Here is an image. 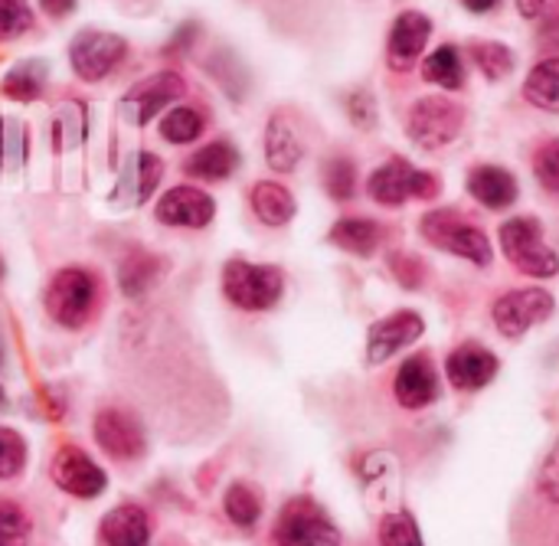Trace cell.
Segmentation results:
<instances>
[{
	"instance_id": "cell-1",
	"label": "cell",
	"mask_w": 559,
	"mask_h": 546,
	"mask_svg": "<svg viewBox=\"0 0 559 546\" xmlns=\"http://www.w3.org/2000/svg\"><path fill=\"white\" fill-rule=\"evenodd\" d=\"M518 546H559V439L514 511Z\"/></svg>"
},
{
	"instance_id": "cell-2",
	"label": "cell",
	"mask_w": 559,
	"mask_h": 546,
	"mask_svg": "<svg viewBox=\"0 0 559 546\" xmlns=\"http://www.w3.org/2000/svg\"><path fill=\"white\" fill-rule=\"evenodd\" d=\"M46 314L69 331H79L92 321L95 308H98V278L88 269L69 265L59 269L49 285H46Z\"/></svg>"
},
{
	"instance_id": "cell-3",
	"label": "cell",
	"mask_w": 559,
	"mask_h": 546,
	"mask_svg": "<svg viewBox=\"0 0 559 546\" xmlns=\"http://www.w3.org/2000/svg\"><path fill=\"white\" fill-rule=\"evenodd\" d=\"M419 233H423L426 242H432L442 252H452L459 259H468L472 265H481V269L491 265V256L495 252H491L488 233L478 229L462 210L445 206V210L426 213L423 223H419Z\"/></svg>"
},
{
	"instance_id": "cell-4",
	"label": "cell",
	"mask_w": 559,
	"mask_h": 546,
	"mask_svg": "<svg viewBox=\"0 0 559 546\" xmlns=\"http://www.w3.org/2000/svg\"><path fill=\"white\" fill-rule=\"evenodd\" d=\"M285 275L275 265H255L246 259H229L223 265V295L239 311H272L282 301Z\"/></svg>"
},
{
	"instance_id": "cell-5",
	"label": "cell",
	"mask_w": 559,
	"mask_h": 546,
	"mask_svg": "<svg viewBox=\"0 0 559 546\" xmlns=\"http://www.w3.org/2000/svg\"><path fill=\"white\" fill-rule=\"evenodd\" d=\"M501 249L514 269L534 278H554L559 272L557 252L544 239V226L534 216H514L501 223Z\"/></svg>"
},
{
	"instance_id": "cell-6",
	"label": "cell",
	"mask_w": 559,
	"mask_h": 546,
	"mask_svg": "<svg viewBox=\"0 0 559 546\" xmlns=\"http://www.w3.org/2000/svg\"><path fill=\"white\" fill-rule=\"evenodd\" d=\"M272 541L275 546H341V531L314 498L301 495L282 508Z\"/></svg>"
},
{
	"instance_id": "cell-7",
	"label": "cell",
	"mask_w": 559,
	"mask_h": 546,
	"mask_svg": "<svg viewBox=\"0 0 559 546\" xmlns=\"http://www.w3.org/2000/svg\"><path fill=\"white\" fill-rule=\"evenodd\" d=\"M465 128V108L445 95H426L409 108L406 118V134L413 138V144H419L423 151H442L449 147Z\"/></svg>"
},
{
	"instance_id": "cell-8",
	"label": "cell",
	"mask_w": 559,
	"mask_h": 546,
	"mask_svg": "<svg viewBox=\"0 0 559 546\" xmlns=\"http://www.w3.org/2000/svg\"><path fill=\"white\" fill-rule=\"evenodd\" d=\"M367 193L380 206H403L406 200H432L442 193V180L436 174H426L413 167L406 157H390L383 167H377L367 180Z\"/></svg>"
},
{
	"instance_id": "cell-9",
	"label": "cell",
	"mask_w": 559,
	"mask_h": 546,
	"mask_svg": "<svg viewBox=\"0 0 559 546\" xmlns=\"http://www.w3.org/2000/svg\"><path fill=\"white\" fill-rule=\"evenodd\" d=\"M550 314H554V295L544 288H514L501 295L491 308L495 328L511 341L524 337L531 328L544 324Z\"/></svg>"
},
{
	"instance_id": "cell-10",
	"label": "cell",
	"mask_w": 559,
	"mask_h": 546,
	"mask_svg": "<svg viewBox=\"0 0 559 546\" xmlns=\"http://www.w3.org/2000/svg\"><path fill=\"white\" fill-rule=\"evenodd\" d=\"M128 56V43L115 33H102V29H85L72 39L69 46V62L72 72L82 82H98L105 75H111L121 59Z\"/></svg>"
},
{
	"instance_id": "cell-11",
	"label": "cell",
	"mask_w": 559,
	"mask_h": 546,
	"mask_svg": "<svg viewBox=\"0 0 559 546\" xmlns=\"http://www.w3.org/2000/svg\"><path fill=\"white\" fill-rule=\"evenodd\" d=\"M92 436L98 449L115 462H138L147 449L144 429L138 416H131L128 410H98L92 423Z\"/></svg>"
},
{
	"instance_id": "cell-12",
	"label": "cell",
	"mask_w": 559,
	"mask_h": 546,
	"mask_svg": "<svg viewBox=\"0 0 559 546\" xmlns=\"http://www.w3.org/2000/svg\"><path fill=\"white\" fill-rule=\"evenodd\" d=\"M49 475H52L59 491H66L72 498H82V501L98 498L105 491V485H108L105 472L79 446H59L56 455H52Z\"/></svg>"
},
{
	"instance_id": "cell-13",
	"label": "cell",
	"mask_w": 559,
	"mask_h": 546,
	"mask_svg": "<svg viewBox=\"0 0 559 546\" xmlns=\"http://www.w3.org/2000/svg\"><path fill=\"white\" fill-rule=\"evenodd\" d=\"M213 213H216V203L200 187H174L154 206L157 223L177 226V229H203L213 223Z\"/></svg>"
},
{
	"instance_id": "cell-14",
	"label": "cell",
	"mask_w": 559,
	"mask_h": 546,
	"mask_svg": "<svg viewBox=\"0 0 559 546\" xmlns=\"http://www.w3.org/2000/svg\"><path fill=\"white\" fill-rule=\"evenodd\" d=\"M426 331L423 314L416 311H393L390 318L377 321L367 334V360L370 364H383L393 354H400L403 347L416 344Z\"/></svg>"
},
{
	"instance_id": "cell-15",
	"label": "cell",
	"mask_w": 559,
	"mask_h": 546,
	"mask_svg": "<svg viewBox=\"0 0 559 546\" xmlns=\"http://www.w3.org/2000/svg\"><path fill=\"white\" fill-rule=\"evenodd\" d=\"M187 92V82L177 72H157L144 82H138L124 98H121V111L134 121V124H147L167 102L180 98Z\"/></svg>"
},
{
	"instance_id": "cell-16",
	"label": "cell",
	"mask_w": 559,
	"mask_h": 546,
	"mask_svg": "<svg viewBox=\"0 0 559 546\" xmlns=\"http://www.w3.org/2000/svg\"><path fill=\"white\" fill-rule=\"evenodd\" d=\"M498 370H501V360H498L488 347H481V344H475V341L455 347V351L449 354V360H445L449 383H452L455 390H462V393L485 390V387L498 377Z\"/></svg>"
},
{
	"instance_id": "cell-17",
	"label": "cell",
	"mask_w": 559,
	"mask_h": 546,
	"mask_svg": "<svg viewBox=\"0 0 559 546\" xmlns=\"http://www.w3.org/2000/svg\"><path fill=\"white\" fill-rule=\"evenodd\" d=\"M432 36V20L419 10H406L396 16L393 29H390V43H386V62L393 72H406L413 69V62L423 56L426 43Z\"/></svg>"
},
{
	"instance_id": "cell-18",
	"label": "cell",
	"mask_w": 559,
	"mask_h": 546,
	"mask_svg": "<svg viewBox=\"0 0 559 546\" xmlns=\"http://www.w3.org/2000/svg\"><path fill=\"white\" fill-rule=\"evenodd\" d=\"M393 393L400 400V406L406 410H426L429 403L439 400V373L429 354H413L400 370H396V383Z\"/></svg>"
},
{
	"instance_id": "cell-19",
	"label": "cell",
	"mask_w": 559,
	"mask_h": 546,
	"mask_svg": "<svg viewBox=\"0 0 559 546\" xmlns=\"http://www.w3.org/2000/svg\"><path fill=\"white\" fill-rule=\"evenodd\" d=\"M98 534L105 546H147L151 544V518L138 505H118L105 514Z\"/></svg>"
},
{
	"instance_id": "cell-20",
	"label": "cell",
	"mask_w": 559,
	"mask_h": 546,
	"mask_svg": "<svg viewBox=\"0 0 559 546\" xmlns=\"http://www.w3.org/2000/svg\"><path fill=\"white\" fill-rule=\"evenodd\" d=\"M468 193L488 210H508L518 200V177L498 164H478L468 174Z\"/></svg>"
},
{
	"instance_id": "cell-21",
	"label": "cell",
	"mask_w": 559,
	"mask_h": 546,
	"mask_svg": "<svg viewBox=\"0 0 559 546\" xmlns=\"http://www.w3.org/2000/svg\"><path fill=\"white\" fill-rule=\"evenodd\" d=\"M160 272H164L160 256H154L147 249H131L118 265V288H121L124 298L138 301L160 282Z\"/></svg>"
},
{
	"instance_id": "cell-22",
	"label": "cell",
	"mask_w": 559,
	"mask_h": 546,
	"mask_svg": "<svg viewBox=\"0 0 559 546\" xmlns=\"http://www.w3.org/2000/svg\"><path fill=\"white\" fill-rule=\"evenodd\" d=\"M305 157V144L285 115H272L265 124V161L278 174H292Z\"/></svg>"
},
{
	"instance_id": "cell-23",
	"label": "cell",
	"mask_w": 559,
	"mask_h": 546,
	"mask_svg": "<svg viewBox=\"0 0 559 546\" xmlns=\"http://www.w3.org/2000/svg\"><path fill=\"white\" fill-rule=\"evenodd\" d=\"M249 206L255 213L259 223L278 229V226H288L298 213V203L292 197L288 187L275 183V180H259L252 190H249Z\"/></svg>"
},
{
	"instance_id": "cell-24",
	"label": "cell",
	"mask_w": 559,
	"mask_h": 546,
	"mask_svg": "<svg viewBox=\"0 0 559 546\" xmlns=\"http://www.w3.org/2000/svg\"><path fill=\"white\" fill-rule=\"evenodd\" d=\"M239 167V151L229 141H210L200 151H193L183 164V170L197 180H210L219 183L226 177H233V170Z\"/></svg>"
},
{
	"instance_id": "cell-25",
	"label": "cell",
	"mask_w": 559,
	"mask_h": 546,
	"mask_svg": "<svg viewBox=\"0 0 559 546\" xmlns=\"http://www.w3.org/2000/svg\"><path fill=\"white\" fill-rule=\"evenodd\" d=\"M337 249L350 252V256H373L383 242V226L377 219L367 216H344L334 223L331 236H328Z\"/></svg>"
},
{
	"instance_id": "cell-26",
	"label": "cell",
	"mask_w": 559,
	"mask_h": 546,
	"mask_svg": "<svg viewBox=\"0 0 559 546\" xmlns=\"http://www.w3.org/2000/svg\"><path fill=\"white\" fill-rule=\"evenodd\" d=\"M524 98L544 111H559V56L544 59L531 69L524 82Z\"/></svg>"
},
{
	"instance_id": "cell-27",
	"label": "cell",
	"mask_w": 559,
	"mask_h": 546,
	"mask_svg": "<svg viewBox=\"0 0 559 546\" xmlns=\"http://www.w3.org/2000/svg\"><path fill=\"white\" fill-rule=\"evenodd\" d=\"M423 79L432 85H442L449 92L465 85V66H462V52L455 46H439L426 62H423Z\"/></svg>"
},
{
	"instance_id": "cell-28",
	"label": "cell",
	"mask_w": 559,
	"mask_h": 546,
	"mask_svg": "<svg viewBox=\"0 0 559 546\" xmlns=\"http://www.w3.org/2000/svg\"><path fill=\"white\" fill-rule=\"evenodd\" d=\"M223 511H226V518H229L236 527L249 531V527H255L259 518H262V498L255 495V488L236 482V485H229V491H226V498H223Z\"/></svg>"
},
{
	"instance_id": "cell-29",
	"label": "cell",
	"mask_w": 559,
	"mask_h": 546,
	"mask_svg": "<svg viewBox=\"0 0 559 546\" xmlns=\"http://www.w3.org/2000/svg\"><path fill=\"white\" fill-rule=\"evenodd\" d=\"M160 177H164V164H160V157H157V154L141 151V154L131 161L128 177H124V183H128V190H131L134 203H147V197L157 190Z\"/></svg>"
},
{
	"instance_id": "cell-30",
	"label": "cell",
	"mask_w": 559,
	"mask_h": 546,
	"mask_svg": "<svg viewBox=\"0 0 559 546\" xmlns=\"http://www.w3.org/2000/svg\"><path fill=\"white\" fill-rule=\"evenodd\" d=\"M472 59L475 66L485 72V79H504L511 69H514V52L504 46V43H495V39H485V43H472Z\"/></svg>"
},
{
	"instance_id": "cell-31",
	"label": "cell",
	"mask_w": 559,
	"mask_h": 546,
	"mask_svg": "<svg viewBox=\"0 0 559 546\" xmlns=\"http://www.w3.org/2000/svg\"><path fill=\"white\" fill-rule=\"evenodd\" d=\"M160 134L170 144H190L203 134V115L197 108H174L160 118Z\"/></svg>"
},
{
	"instance_id": "cell-32",
	"label": "cell",
	"mask_w": 559,
	"mask_h": 546,
	"mask_svg": "<svg viewBox=\"0 0 559 546\" xmlns=\"http://www.w3.org/2000/svg\"><path fill=\"white\" fill-rule=\"evenodd\" d=\"M43 79H46V72L39 62H23L3 79V95L16 98V102H33L43 92Z\"/></svg>"
},
{
	"instance_id": "cell-33",
	"label": "cell",
	"mask_w": 559,
	"mask_h": 546,
	"mask_svg": "<svg viewBox=\"0 0 559 546\" xmlns=\"http://www.w3.org/2000/svg\"><path fill=\"white\" fill-rule=\"evenodd\" d=\"M29 534H33L29 514L13 501H0V546H26Z\"/></svg>"
},
{
	"instance_id": "cell-34",
	"label": "cell",
	"mask_w": 559,
	"mask_h": 546,
	"mask_svg": "<svg viewBox=\"0 0 559 546\" xmlns=\"http://www.w3.org/2000/svg\"><path fill=\"white\" fill-rule=\"evenodd\" d=\"M324 190L334 197V200H350L354 190H357V167L350 157H331L324 164Z\"/></svg>"
},
{
	"instance_id": "cell-35",
	"label": "cell",
	"mask_w": 559,
	"mask_h": 546,
	"mask_svg": "<svg viewBox=\"0 0 559 546\" xmlns=\"http://www.w3.org/2000/svg\"><path fill=\"white\" fill-rule=\"evenodd\" d=\"M380 544L383 546H423L419 527H416V518H413L409 511L386 514V518L380 521Z\"/></svg>"
},
{
	"instance_id": "cell-36",
	"label": "cell",
	"mask_w": 559,
	"mask_h": 546,
	"mask_svg": "<svg viewBox=\"0 0 559 546\" xmlns=\"http://www.w3.org/2000/svg\"><path fill=\"white\" fill-rule=\"evenodd\" d=\"M26 465V442L20 432L0 426V482H10Z\"/></svg>"
},
{
	"instance_id": "cell-37",
	"label": "cell",
	"mask_w": 559,
	"mask_h": 546,
	"mask_svg": "<svg viewBox=\"0 0 559 546\" xmlns=\"http://www.w3.org/2000/svg\"><path fill=\"white\" fill-rule=\"evenodd\" d=\"M33 26V10L26 0H0V39H16Z\"/></svg>"
},
{
	"instance_id": "cell-38",
	"label": "cell",
	"mask_w": 559,
	"mask_h": 546,
	"mask_svg": "<svg viewBox=\"0 0 559 546\" xmlns=\"http://www.w3.org/2000/svg\"><path fill=\"white\" fill-rule=\"evenodd\" d=\"M534 174H537V180H540V187L547 193L559 197V138L537 147V154H534Z\"/></svg>"
},
{
	"instance_id": "cell-39",
	"label": "cell",
	"mask_w": 559,
	"mask_h": 546,
	"mask_svg": "<svg viewBox=\"0 0 559 546\" xmlns=\"http://www.w3.org/2000/svg\"><path fill=\"white\" fill-rule=\"evenodd\" d=\"M26 157V138L20 124L0 121V167H16Z\"/></svg>"
},
{
	"instance_id": "cell-40",
	"label": "cell",
	"mask_w": 559,
	"mask_h": 546,
	"mask_svg": "<svg viewBox=\"0 0 559 546\" xmlns=\"http://www.w3.org/2000/svg\"><path fill=\"white\" fill-rule=\"evenodd\" d=\"M390 269H393V275H396V282L403 285V288H419L423 285V278H426V265L416 259V256H393L390 259Z\"/></svg>"
},
{
	"instance_id": "cell-41",
	"label": "cell",
	"mask_w": 559,
	"mask_h": 546,
	"mask_svg": "<svg viewBox=\"0 0 559 546\" xmlns=\"http://www.w3.org/2000/svg\"><path fill=\"white\" fill-rule=\"evenodd\" d=\"M347 111H350V121H354L357 128H373L377 111H373V98H370L367 92H354V95L347 98Z\"/></svg>"
},
{
	"instance_id": "cell-42",
	"label": "cell",
	"mask_w": 559,
	"mask_h": 546,
	"mask_svg": "<svg viewBox=\"0 0 559 546\" xmlns=\"http://www.w3.org/2000/svg\"><path fill=\"white\" fill-rule=\"evenodd\" d=\"M43 3V10L49 13V16H69L72 10H75V0H39Z\"/></svg>"
},
{
	"instance_id": "cell-43",
	"label": "cell",
	"mask_w": 559,
	"mask_h": 546,
	"mask_svg": "<svg viewBox=\"0 0 559 546\" xmlns=\"http://www.w3.org/2000/svg\"><path fill=\"white\" fill-rule=\"evenodd\" d=\"M518 10H521V16H527V20H537V16H544L547 0H518Z\"/></svg>"
},
{
	"instance_id": "cell-44",
	"label": "cell",
	"mask_w": 559,
	"mask_h": 546,
	"mask_svg": "<svg viewBox=\"0 0 559 546\" xmlns=\"http://www.w3.org/2000/svg\"><path fill=\"white\" fill-rule=\"evenodd\" d=\"M472 13H488V10H495L501 0H462Z\"/></svg>"
},
{
	"instance_id": "cell-45",
	"label": "cell",
	"mask_w": 559,
	"mask_h": 546,
	"mask_svg": "<svg viewBox=\"0 0 559 546\" xmlns=\"http://www.w3.org/2000/svg\"><path fill=\"white\" fill-rule=\"evenodd\" d=\"M3 403H7V396H3V387H0V406H3Z\"/></svg>"
},
{
	"instance_id": "cell-46",
	"label": "cell",
	"mask_w": 559,
	"mask_h": 546,
	"mask_svg": "<svg viewBox=\"0 0 559 546\" xmlns=\"http://www.w3.org/2000/svg\"><path fill=\"white\" fill-rule=\"evenodd\" d=\"M0 364H3V344H0Z\"/></svg>"
},
{
	"instance_id": "cell-47",
	"label": "cell",
	"mask_w": 559,
	"mask_h": 546,
	"mask_svg": "<svg viewBox=\"0 0 559 546\" xmlns=\"http://www.w3.org/2000/svg\"><path fill=\"white\" fill-rule=\"evenodd\" d=\"M0 278H3V262H0Z\"/></svg>"
}]
</instances>
